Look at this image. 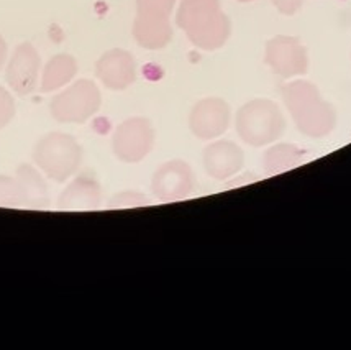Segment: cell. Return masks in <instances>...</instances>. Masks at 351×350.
Masks as SVG:
<instances>
[{
  "label": "cell",
  "mask_w": 351,
  "mask_h": 350,
  "mask_svg": "<svg viewBox=\"0 0 351 350\" xmlns=\"http://www.w3.org/2000/svg\"><path fill=\"white\" fill-rule=\"evenodd\" d=\"M95 74L108 89L123 91L133 84L136 78L135 60L125 49H110L100 56L95 65Z\"/></svg>",
  "instance_id": "cell-10"
},
{
  "label": "cell",
  "mask_w": 351,
  "mask_h": 350,
  "mask_svg": "<svg viewBox=\"0 0 351 350\" xmlns=\"http://www.w3.org/2000/svg\"><path fill=\"white\" fill-rule=\"evenodd\" d=\"M33 160L49 179L64 183L77 172L82 148L73 135L61 132L48 133L35 145Z\"/></svg>",
  "instance_id": "cell-3"
},
{
  "label": "cell",
  "mask_w": 351,
  "mask_h": 350,
  "mask_svg": "<svg viewBox=\"0 0 351 350\" xmlns=\"http://www.w3.org/2000/svg\"><path fill=\"white\" fill-rule=\"evenodd\" d=\"M174 0H138L135 36L141 47L161 48L171 40L168 15Z\"/></svg>",
  "instance_id": "cell-5"
},
{
  "label": "cell",
  "mask_w": 351,
  "mask_h": 350,
  "mask_svg": "<svg viewBox=\"0 0 351 350\" xmlns=\"http://www.w3.org/2000/svg\"><path fill=\"white\" fill-rule=\"evenodd\" d=\"M77 73V62L71 55H56L46 62L41 78V93H53L69 84Z\"/></svg>",
  "instance_id": "cell-14"
},
{
  "label": "cell",
  "mask_w": 351,
  "mask_h": 350,
  "mask_svg": "<svg viewBox=\"0 0 351 350\" xmlns=\"http://www.w3.org/2000/svg\"><path fill=\"white\" fill-rule=\"evenodd\" d=\"M241 2H248V0H241Z\"/></svg>",
  "instance_id": "cell-22"
},
{
  "label": "cell",
  "mask_w": 351,
  "mask_h": 350,
  "mask_svg": "<svg viewBox=\"0 0 351 350\" xmlns=\"http://www.w3.org/2000/svg\"><path fill=\"white\" fill-rule=\"evenodd\" d=\"M149 201L145 198L143 194L135 193V191H125V193L117 194L115 198H112L110 207H136V206H145Z\"/></svg>",
  "instance_id": "cell-19"
},
{
  "label": "cell",
  "mask_w": 351,
  "mask_h": 350,
  "mask_svg": "<svg viewBox=\"0 0 351 350\" xmlns=\"http://www.w3.org/2000/svg\"><path fill=\"white\" fill-rule=\"evenodd\" d=\"M237 132L245 143L265 147L281 139L286 130V120L274 102L256 99L245 104L237 114Z\"/></svg>",
  "instance_id": "cell-2"
},
{
  "label": "cell",
  "mask_w": 351,
  "mask_h": 350,
  "mask_svg": "<svg viewBox=\"0 0 351 350\" xmlns=\"http://www.w3.org/2000/svg\"><path fill=\"white\" fill-rule=\"evenodd\" d=\"M266 62L282 78H291L306 69L304 49L292 36H278L269 41L266 48Z\"/></svg>",
  "instance_id": "cell-12"
},
{
  "label": "cell",
  "mask_w": 351,
  "mask_h": 350,
  "mask_svg": "<svg viewBox=\"0 0 351 350\" xmlns=\"http://www.w3.org/2000/svg\"><path fill=\"white\" fill-rule=\"evenodd\" d=\"M230 107L221 99H202L194 106L189 115V128L200 140H214L227 132Z\"/></svg>",
  "instance_id": "cell-9"
},
{
  "label": "cell",
  "mask_w": 351,
  "mask_h": 350,
  "mask_svg": "<svg viewBox=\"0 0 351 350\" xmlns=\"http://www.w3.org/2000/svg\"><path fill=\"white\" fill-rule=\"evenodd\" d=\"M100 97L99 87L89 79H79L68 89L54 95L49 104L53 119L61 124H84L99 110Z\"/></svg>",
  "instance_id": "cell-4"
},
{
  "label": "cell",
  "mask_w": 351,
  "mask_h": 350,
  "mask_svg": "<svg viewBox=\"0 0 351 350\" xmlns=\"http://www.w3.org/2000/svg\"><path fill=\"white\" fill-rule=\"evenodd\" d=\"M152 191L162 202L186 199L194 191V173L191 166L181 160L161 165L153 174Z\"/></svg>",
  "instance_id": "cell-7"
},
{
  "label": "cell",
  "mask_w": 351,
  "mask_h": 350,
  "mask_svg": "<svg viewBox=\"0 0 351 350\" xmlns=\"http://www.w3.org/2000/svg\"><path fill=\"white\" fill-rule=\"evenodd\" d=\"M204 170L214 179H228L243 168L245 155L238 145L219 140L204 150Z\"/></svg>",
  "instance_id": "cell-11"
},
{
  "label": "cell",
  "mask_w": 351,
  "mask_h": 350,
  "mask_svg": "<svg viewBox=\"0 0 351 350\" xmlns=\"http://www.w3.org/2000/svg\"><path fill=\"white\" fill-rule=\"evenodd\" d=\"M16 179H19L20 186H22L27 207H36V209H40V207L49 206L48 186H46L45 179L41 178V174L33 166H20L16 170Z\"/></svg>",
  "instance_id": "cell-15"
},
{
  "label": "cell",
  "mask_w": 351,
  "mask_h": 350,
  "mask_svg": "<svg viewBox=\"0 0 351 350\" xmlns=\"http://www.w3.org/2000/svg\"><path fill=\"white\" fill-rule=\"evenodd\" d=\"M178 25L199 48L215 49L228 38V19L220 12L219 0H182Z\"/></svg>",
  "instance_id": "cell-1"
},
{
  "label": "cell",
  "mask_w": 351,
  "mask_h": 350,
  "mask_svg": "<svg viewBox=\"0 0 351 350\" xmlns=\"http://www.w3.org/2000/svg\"><path fill=\"white\" fill-rule=\"evenodd\" d=\"M100 202H102V191L97 181L90 178H76L58 199V206L62 211L97 209Z\"/></svg>",
  "instance_id": "cell-13"
},
{
  "label": "cell",
  "mask_w": 351,
  "mask_h": 350,
  "mask_svg": "<svg viewBox=\"0 0 351 350\" xmlns=\"http://www.w3.org/2000/svg\"><path fill=\"white\" fill-rule=\"evenodd\" d=\"M0 206L2 207H27L25 196L16 178L0 176Z\"/></svg>",
  "instance_id": "cell-17"
},
{
  "label": "cell",
  "mask_w": 351,
  "mask_h": 350,
  "mask_svg": "<svg viewBox=\"0 0 351 350\" xmlns=\"http://www.w3.org/2000/svg\"><path fill=\"white\" fill-rule=\"evenodd\" d=\"M5 61H7V43L5 40L2 38V35H0V69L3 68Z\"/></svg>",
  "instance_id": "cell-21"
},
{
  "label": "cell",
  "mask_w": 351,
  "mask_h": 350,
  "mask_svg": "<svg viewBox=\"0 0 351 350\" xmlns=\"http://www.w3.org/2000/svg\"><path fill=\"white\" fill-rule=\"evenodd\" d=\"M154 145V128L149 120L141 117L125 120L112 137L115 156L125 163H138L148 156Z\"/></svg>",
  "instance_id": "cell-6"
},
{
  "label": "cell",
  "mask_w": 351,
  "mask_h": 350,
  "mask_svg": "<svg viewBox=\"0 0 351 350\" xmlns=\"http://www.w3.org/2000/svg\"><path fill=\"white\" fill-rule=\"evenodd\" d=\"M300 152L294 145H278L267 150L265 155V170L267 174H278L294 168L299 163Z\"/></svg>",
  "instance_id": "cell-16"
},
{
  "label": "cell",
  "mask_w": 351,
  "mask_h": 350,
  "mask_svg": "<svg viewBox=\"0 0 351 350\" xmlns=\"http://www.w3.org/2000/svg\"><path fill=\"white\" fill-rule=\"evenodd\" d=\"M40 55L32 43H22L15 48L7 65L5 79L15 94L28 95L38 86Z\"/></svg>",
  "instance_id": "cell-8"
},
{
  "label": "cell",
  "mask_w": 351,
  "mask_h": 350,
  "mask_svg": "<svg viewBox=\"0 0 351 350\" xmlns=\"http://www.w3.org/2000/svg\"><path fill=\"white\" fill-rule=\"evenodd\" d=\"M300 2L302 0H273L274 5L279 8V12L286 15H292L295 10H299Z\"/></svg>",
  "instance_id": "cell-20"
},
{
  "label": "cell",
  "mask_w": 351,
  "mask_h": 350,
  "mask_svg": "<svg viewBox=\"0 0 351 350\" xmlns=\"http://www.w3.org/2000/svg\"><path fill=\"white\" fill-rule=\"evenodd\" d=\"M15 115V101L5 87L0 86V130L12 122Z\"/></svg>",
  "instance_id": "cell-18"
}]
</instances>
